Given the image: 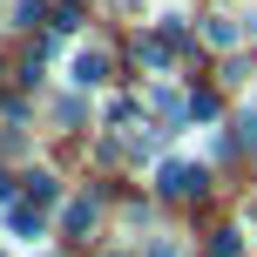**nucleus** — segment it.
<instances>
[{"label":"nucleus","instance_id":"obj_1","mask_svg":"<svg viewBox=\"0 0 257 257\" xmlns=\"http://www.w3.org/2000/svg\"><path fill=\"white\" fill-rule=\"evenodd\" d=\"M68 81H75V88H102V81H108V54H102V48H75Z\"/></svg>","mask_w":257,"mask_h":257},{"label":"nucleus","instance_id":"obj_2","mask_svg":"<svg viewBox=\"0 0 257 257\" xmlns=\"http://www.w3.org/2000/svg\"><path fill=\"white\" fill-rule=\"evenodd\" d=\"M210 190V176L196 163H163V196H203Z\"/></svg>","mask_w":257,"mask_h":257},{"label":"nucleus","instance_id":"obj_3","mask_svg":"<svg viewBox=\"0 0 257 257\" xmlns=\"http://www.w3.org/2000/svg\"><path fill=\"white\" fill-rule=\"evenodd\" d=\"M136 61H142V68H156V75H163V68L176 61V48H169V34H149V41H136Z\"/></svg>","mask_w":257,"mask_h":257},{"label":"nucleus","instance_id":"obj_4","mask_svg":"<svg viewBox=\"0 0 257 257\" xmlns=\"http://www.w3.org/2000/svg\"><path fill=\"white\" fill-rule=\"evenodd\" d=\"M237 34H244V27H237L230 14H210V21H203V41H210V48H237Z\"/></svg>","mask_w":257,"mask_h":257},{"label":"nucleus","instance_id":"obj_5","mask_svg":"<svg viewBox=\"0 0 257 257\" xmlns=\"http://www.w3.org/2000/svg\"><path fill=\"white\" fill-rule=\"evenodd\" d=\"M7 223H14V237H27V244H34V237L48 230V223H41V210H34V203H14V217H7Z\"/></svg>","mask_w":257,"mask_h":257},{"label":"nucleus","instance_id":"obj_6","mask_svg":"<svg viewBox=\"0 0 257 257\" xmlns=\"http://www.w3.org/2000/svg\"><path fill=\"white\" fill-rule=\"evenodd\" d=\"M61 230H75V237H81V230H95V203H88V196H75V203L61 210Z\"/></svg>","mask_w":257,"mask_h":257},{"label":"nucleus","instance_id":"obj_7","mask_svg":"<svg viewBox=\"0 0 257 257\" xmlns=\"http://www.w3.org/2000/svg\"><path fill=\"white\" fill-rule=\"evenodd\" d=\"M27 203H54V176H48V169L27 176Z\"/></svg>","mask_w":257,"mask_h":257},{"label":"nucleus","instance_id":"obj_8","mask_svg":"<svg viewBox=\"0 0 257 257\" xmlns=\"http://www.w3.org/2000/svg\"><path fill=\"white\" fill-rule=\"evenodd\" d=\"M190 115H196V122H210V115H217V95H210V88H203V95H190Z\"/></svg>","mask_w":257,"mask_h":257},{"label":"nucleus","instance_id":"obj_9","mask_svg":"<svg viewBox=\"0 0 257 257\" xmlns=\"http://www.w3.org/2000/svg\"><path fill=\"white\" fill-rule=\"evenodd\" d=\"M210 257H237V230H217V237H210Z\"/></svg>","mask_w":257,"mask_h":257},{"label":"nucleus","instance_id":"obj_10","mask_svg":"<svg viewBox=\"0 0 257 257\" xmlns=\"http://www.w3.org/2000/svg\"><path fill=\"white\" fill-rule=\"evenodd\" d=\"M149 257H183V244H176V237H156V244H149Z\"/></svg>","mask_w":257,"mask_h":257},{"label":"nucleus","instance_id":"obj_11","mask_svg":"<svg viewBox=\"0 0 257 257\" xmlns=\"http://www.w3.org/2000/svg\"><path fill=\"white\" fill-rule=\"evenodd\" d=\"M250 230H257V203H250Z\"/></svg>","mask_w":257,"mask_h":257}]
</instances>
